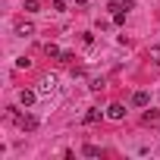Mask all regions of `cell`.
Masks as SVG:
<instances>
[{
  "label": "cell",
  "mask_w": 160,
  "mask_h": 160,
  "mask_svg": "<svg viewBox=\"0 0 160 160\" xmlns=\"http://www.w3.org/2000/svg\"><path fill=\"white\" fill-rule=\"evenodd\" d=\"M53 10H57V13H63V10H66V0H53Z\"/></svg>",
  "instance_id": "obj_15"
},
{
  "label": "cell",
  "mask_w": 160,
  "mask_h": 160,
  "mask_svg": "<svg viewBox=\"0 0 160 160\" xmlns=\"http://www.w3.org/2000/svg\"><path fill=\"white\" fill-rule=\"evenodd\" d=\"M35 101H38V91H32V88H22V91H19V104H22L25 110H28Z\"/></svg>",
  "instance_id": "obj_2"
},
{
  "label": "cell",
  "mask_w": 160,
  "mask_h": 160,
  "mask_svg": "<svg viewBox=\"0 0 160 160\" xmlns=\"http://www.w3.org/2000/svg\"><path fill=\"white\" fill-rule=\"evenodd\" d=\"M10 116H16V122H19V129H25V132H32V129H38V116H32V113H16V110H10Z\"/></svg>",
  "instance_id": "obj_1"
},
{
  "label": "cell",
  "mask_w": 160,
  "mask_h": 160,
  "mask_svg": "<svg viewBox=\"0 0 160 160\" xmlns=\"http://www.w3.org/2000/svg\"><path fill=\"white\" fill-rule=\"evenodd\" d=\"M107 116H110V119H122V116H126V107H122V104H110V107H107Z\"/></svg>",
  "instance_id": "obj_6"
},
{
  "label": "cell",
  "mask_w": 160,
  "mask_h": 160,
  "mask_svg": "<svg viewBox=\"0 0 160 160\" xmlns=\"http://www.w3.org/2000/svg\"><path fill=\"white\" fill-rule=\"evenodd\" d=\"M144 122H160V113H144Z\"/></svg>",
  "instance_id": "obj_14"
},
{
  "label": "cell",
  "mask_w": 160,
  "mask_h": 160,
  "mask_svg": "<svg viewBox=\"0 0 160 160\" xmlns=\"http://www.w3.org/2000/svg\"><path fill=\"white\" fill-rule=\"evenodd\" d=\"M113 22L122 25V22H126V10H116V13H113Z\"/></svg>",
  "instance_id": "obj_12"
},
{
  "label": "cell",
  "mask_w": 160,
  "mask_h": 160,
  "mask_svg": "<svg viewBox=\"0 0 160 160\" xmlns=\"http://www.w3.org/2000/svg\"><path fill=\"white\" fill-rule=\"evenodd\" d=\"M148 57H151V60H154V63H160V44H154V47H151V50H148Z\"/></svg>",
  "instance_id": "obj_11"
},
{
  "label": "cell",
  "mask_w": 160,
  "mask_h": 160,
  "mask_svg": "<svg viewBox=\"0 0 160 160\" xmlns=\"http://www.w3.org/2000/svg\"><path fill=\"white\" fill-rule=\"evenodd\" d=\"M101 116H104V113H101V110H98V107H91V110H88V113H85V122H88V126H91V122H98V119H101Z\"/></svg>",
  "instance_id": "obj_7"
},
{
  "label": "cell",
  "mask_w": 160,
  "mask_h": 160,
  "mask_svg": "<svg viewBox=\"0 0 160 160\" xmlns=\"http://www.w3.org/2000/svg\"><path fill=\"white\" fill-rule=\"evenodd\" d=\"M75 3H85V0H75Z\"/></svg>",
  "instance_id": "obj_16"
},
{
  "label": "cell",
  "mask_w": 160,
  "mask_h": 160,
  "mask_svg": "<svg viewBox=\"0 0 160 160\" xmlns=\"http://www.w3.org/2000/svg\"><path fill=\"white\" fill-rule=\"evenodd\" d=\"M132 104H135V107H148V104H151V94H148V91H135V94H132Z\"/></svg>",
  "instance_id": "obj_5"
},
{
  "label": "cell",
  "mask_w": 160,
  "mask_h": 160,
  "mask_svg": "<svg viewBox=\"0 0 160 160\" xmlns=\"http://www.w3.org/2000/svg\"><path fill=\"white\" fill-rule=\"evenodd\" d=\"M82 154H85V157H101V148H98V144H85Z\"/></svg>",
  "instance_id": "obj_8"
},
{
  "label": "cell",
  "mask_w": 160,
  "mask_h": 160,
  "mask_svg": "<svg viewBox=\"0 0 160 160\" xmlns=\"http://www.w3.org/2000/svg\"><path fill=\"white\" fill-rule=\"evenodd\" d=\"M44 50H47V57H63V50H60V47H57V44H47V47H44Z\"/></svg>",
  "instance_id": "obj_10"
},
{
  "label": "cell",
  "mask_w": 160,
  "mask_h": 160,
  "mask_svg": "<svg viewBox=\"0 0 160 160\" xmlns=\"http://www.w3.org/2000/svg\"><path fill=\"white\" fill-rule=\"evenodd\" d=\"M104 85H107V82H104V78H101V75H98V78H91V88H94V91H101Z\"/></svg>",
  "instance_id": "obj_13"
},
{
  "label": "cell",
  "mask_w": 160,
  "mask_h": 160,
  "mask_svg": "<svg viewBox=\"0 0 160 160\" xmlns=\"http://www.w3.org/2000/svg\"><path fill=\"white\" fill-rule=\"evenodd\" d=\"M57 88V75H47V78H41V88H38V94H50Z\"/></svg>",
  "instance_id": "obj_3"
},
{
  "label": "cell",
  "mask_w": 160,
  "mask_h": 160,
  "mask_svg": "<svg viewBox=\"0 0 160 160\" xmlns=\"http://www.w3.org/2000/svg\"><path fill=\"white\" fill-rule=\"evenodd\" d=\"M38 10H41L38 0H25V13H38Z\"/></svg>",
  "instance_id": "obj_9"
},
{
  "label": "cell",
  "mask_w": 160,
  "mask_h": 160,
  "mask_svg": "<svg viewBox=\"0 0 160 160\" xmlns=\"http://www.w3.org/2000/svg\"><path fill=\"white\" fill-rule=\"evenodd\" d=\"M16 35H19V38H32V35H35V25H32V22H19V25H16Z\"/></svg>",
  "instance_id": "obj_4"
}]
</instances>
